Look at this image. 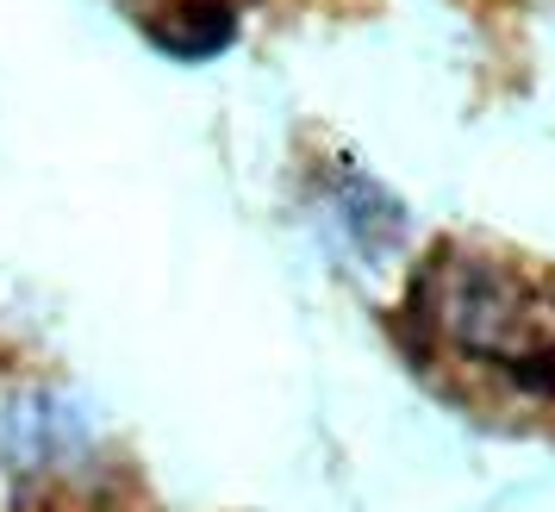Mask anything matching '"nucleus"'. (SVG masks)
Here are the masks:
<instances>
[{"instance_id":"nucleus-1","label":"nucleus","mask_w":555,"mask_h":512,"mask_svg":"<svg viewBox=\"0 0 555 512\" xmlns=\"http://www.w3.org/2000/svg\"><path fill=\"white\" fill-rule=\"evenodd\" d=\"M418 312L443 344L500 369H550L555 362V282L443 251L418 282Z\"/></svg>"}]
</instances>
